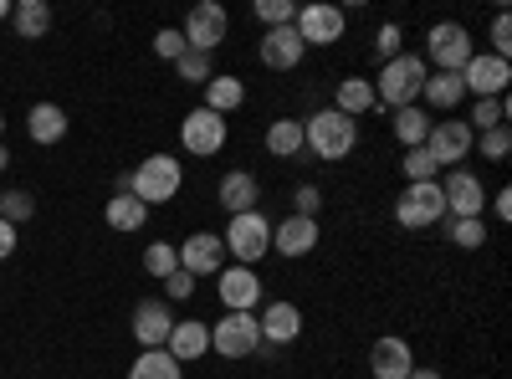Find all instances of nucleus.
<instances>
[{
    "label": "nucleus",
    "mask_w": 512,
    "mask_h": 379,
    "mask_svg": "<svg viewBox=\"0 0 512 379\" xmlns=\"http://www.w3.org/2000/svg\"><path fill=\"white\" fill-rule=\"evenodd\" d=\"M425 77H431V67H425V57L415 52H400L395 62H384L379 77H374V103L384 113H395V108H410L425 88Z\"/></svg>",
    "instance_id": "nucleus-1"
},
{
    "label": "nucleus",
    "mask_w": 512,
    "mask_h": 379,
    "mask_svg": "<svg viewBox=\"0 0 512 379\" xmlns=\"http://www.w3.org/2000/svg\"><path fill=\"white\" fill-rule=\"evenodd\" d=\"M118 190L139 195L144 205H164V200H175V195L185 190V164H180L175 154H149L134 175L118 180Z\"/></svg>",
    "instance_id": "nucleus-2"
},
{
    "label": "nucleus",
    "mask_w": 512,
    "mask_h": 379,
    "mask_svg": "<svg viewBox=\"0 0 512 379\" xmlns=\"http://www.w3.org/2000/svg\"><path fill=\"white\" fill-rule=\"evenodd\" d=\"M303 144H308L318 159L338 164V159H349V154H354V144H359V123L344 118L338 108H318L313 118H303Z\"/></svg>",
    "instance_id": "nucleus-3"
},
{
    "label": "nucleus",
    "mask_w": 512,
    "mask_h": 379,
    "mask_svg": "<svg viewBox=\"0 0 512 379\" xmlns=\"http://www.w3.org/2000/svg\"><path fill=\"white\" fill-rule=\"evenodd\" d=\"M221 241H226V257H236V267H256L272 251V221L262 210H246V216H231Z\"/></svg>",
    "instance_id": "nucleus-4"
},
{
    "label": "nucleus",
    "mask_w": 512,
    "mask_h": 379,
    "mask_svg": "<svg viewBox=\"0 0 512 379\" xmlns=\"http://www.w3.org/2000/svg\"><path fill=\"white\" fill-rule=\"evenodd\" d=\"M446 216V200H441V180H420V185H405L400 200H395V221L400 231H425Z\"/></svg>",
    "instance_id": "nucleus-5"
},
{
    "label": "nucleus",
    "mask_w": 512,
    "mask_h": 379,
    "mask_svg": "<svg viewBox=\"0 0 512 379\" xmlns=\"http://www.w3.org/2000/svg\"><path fill=\"white\" fill-rule=\"evenodd\" d=\"M472 31H466L461 21H441L425 31V57L436 62V72H461L466 62H472Z\"/></svg>",
    "instance_id": "nucleus-6"
},
{
    "label": "nucleus",
    "mask_w": 512,
    "mask_h": 379,
    "mask_svg": "<svg viewBox=\"0 0 512 379\" xmlns=\"http://www.w3.org/2000/svg\"><path fill=\"white\" fill-rule=\"evenodd\" d=\"M344 6H328V0H313V6H297V21L292 31L303 36V47H333V41H344Z\"/></svg>",
    "instance_id": "nucleus-7"
},
{
    "label": "nucleus",
    "mask_w": 512,
    "mask_h": 379,
    "mask_svg": "<svg viewBox=\"0 0 512 379\" xmlns=\"http://www.w3.org/2000/svg\"><path fill=\"white\" fill-rule=\"evenodd\" d=\"M210 349L221 359H246L262 349V328H256V313H226L221 323H210Z\"/></svg>",
    "instance_id": "nucleus-8"
},
{
    "label": "nucleus",
    "mask_w": 512,
    "mask_h": 379,
    "mask_svg": "<svg viewBox=\"0 0 512 379\" xmlns=\"http://www.w3.org/2000/svg\"><path fill=\"white\" fill-rule=\"evenodd\" d=\"M226 31H231V16H226V6H216V0H200V6L185 16V26H180L185 47L190 52H205V57L226 41Z\"/></svg>",
    "instance_id": "nucleus-9"
},
{
    "label": "nucleus",
    "mask_w": 512,
    "mask_h": 379,
    "mask_svg": "<svg viewBox=\"0 0 512 379\" xmlns=\"http://www.w3.org/2000/svg\"><path fill=\"white\" fill-rule=\"evenodd\" d=\"M441 200H446V216L451 221H477L487 210V190L472 170H446L441 180Z\"/></svg>",
    "instance_id": "nucleus-10"
},
{
    "label": "nucleus",
    "mask_w": 512,
    "mask_h": 379,
    "mask_svg": "<svg viewBox=\"0 0 512 379\" xmlns=\"http://www.w3.org/2000/svg\"><path fill=\"white\" fill-rule=\"evenodd\" d=\"M507 82H512V62L492 52H472V62L461 67V88L472 98H507Z\"/></svg>",
    "instance_id": "nucleus-11"
},
{
    "label": "nucleus",
    "mask_w": 512,
    "mask_h": 379,
    "mask_svg": "<svg viewBox=\"0 0 512 379\" xmlns=\"http://www.w3.org/2000/svg\"><path fill=\"white\" fill-rule=\"evenodd\" d=\"M180 144H185L190 154H200V159L221 154V149H226V118L210 113V108H190L185 123H180Z\"/></svg>",
    "instance_id": "nucleus-12"
},
{
    "label": "nucleus",
    "mask_w": 512,
    "mask_h": 379,
    "mask_svg": "<svg viewBox=\"0 0 512 379\" xmlns=\"http://www.w3.org/2000/svg\"><path fill=\"white\" fill-rule=\"evenodd\" d=\"M472 139H477V134L466 129V118H441V123H431V134H425V149H431L436 164H451V170H461V159L477 149Z\"/></svg>",
    "instance_id": "nucleus-13"
},
{
    "label": "nucleus",
    "mask_w": 512,
    "mask_h": 379,
    "mask_svg": "<svg viewBox=\"0 0 512 379\" xmlns=\"http://www.w3.org/2000/svg\"><path fill=\"white\" fill-rule=\"evenodd\" d=\"M180 267H185L190 277H221V272L231 267L226 241H221L216 231H195V236L180 246Z\"/></svg>",
    "instance_id": "nucleus-14"
},
{
    "label": "nucleus",
    "mask_w": 512,
    "mask_h": 379,
    "mask_svg": "<svg viewBox=\"0 0 512 379\" xmlns=\"http://www.w3.org/2000/svg\"><path fill=\"white\" fill-rule=\"evenodd\" d=\"M180 318L169 313V303L164 298H144L139 308H134V339H139V349H164L169 344V328H175Z\"/></svg>",
    "instance_id": "nucleus-15"
},
{
    "label": "nucleus",
    "mask_w": 512,
    "mask_h": 379,
    "mask_svg": "<svg viewBox=\"0 0 512 379\" xmlns=\"http://www.w3.org/2000/svg\"><path fill=\"white\" fill-rule=\"evenodd\" d=\"M216 282H221L216 292H221L226 313H251L262 303V277H256V267H226Z\"/></svg>",
    "instance_id": "nucleus-16"
},
{
    "label": "nucleus",
    "mask_w": 512,
    "mask_h": 379,
    "mask_svg": "<svg viewBox=\"0 0 512 379\" xmlns=\"http://www.w3.org/2000/svg\"><path fill=\"white\" fill-rule=\"evenodd\" d=\"M369 369H374V379H410L415 354H410V344L400 339V333H384V339H374V349H369Z\"/></svg>",
    "instance_id": "nucleus-17"
},
{
    "label": "nucleus",
    "mask_w": 512,
    "mask_h": 379,
    "mask_svg": "<svg viewBox=\"0 0 512 379\" xmlns=\"http://www.w3.org/2000/svg\"><path fill=\"white\" fill-rule=\"evenodd\" d=\"M303 36H297L292 26H277V31H267L262 36V47H256V57H262V67L267 72H292L297 62H303Z\"/></svg>",
    "instance_id": "nucleus-18"
},
{
    "label": "nucleus",
    "mask_w": 512,
    "mask_h": 379,
    "mask_svg": "<svg viewBox=\"0 0 512 379\" xmlns=\"http://www.w3.org/2000/svg\"><path fill=\"white\" fill-rule=\"evenodd\" d=\"M272 251L287 262L308 257V251H318V221H303V216H287L272 226Z\"/></svg>",
    "instance_id": "nucleus-19"
},
{
    "label": "nucleus",
    "mask_w": 512,
    "mask_h": 379,
    "mask_svg": "<svg viewBox=\"0 0 512 379\" xmlns=\"http://www.w3.org/2000/svg\"><path fill=\"white\" fill-rule=\"evenodd\" d=\"M256 328H262V344L287 349V344H297V333H303V308L297 303H267L262 318H256Z\"/></svg>",
    "instance_id": "nucleus-20"
},
{
    "label": "nucleus",
    "mask_w": 512,
    "mask_h": 379,
    "mask_svg": "<svg viewBox=\"0 0 512 379\" xmlns=\"http://www.w3.org/2000/svg\"><path fill=\"white\" fill-rule=\"evenodd\" d=\"M169 359H175L180 369L185 364H195L200 354H210V323H200V318H185V323H175L169 328Z\"/></svg>",
    "instance_id": "nucleus-21"
},
{
    "label": "nucleus",
    "mask_w": 512,
    "mask_h": 379,
    "mask_svg": "<svg viewBox=\"0 0 512 379\" xmlns=\"http://www.w3.org/2000/svg\"><path fill=\"white\" fill-rule=\"evenodd\" d=\"M216 200L231 210V216H246V210H256V200H262V185H256V175H246V170H231V175H221Z\"/></svg>",
    "instance_id": "nucleus-22"
},
{
    "label": "nucleus",
    "mask_w": 512,
    "mask_h": 379,
    "mask_svg": "<svg viewBox=\"0 0 512 379\" xmlns=\"http://www.w3.org/2000/svg\"><path fill=\"white\" fill-rule=\"evenodd\" d=\"M420 98H425V113H451L466 98L461 72H431V77H425V88H420Z\"/></svg>",
    "instance_id": "nucleus-23"
},
{
    "label": "nucleus",
    "mask_w": 512,
    "mask_h": 379,
    "mask_svg": "<svg viewBox=\"0 0 512 379\" xmlns=\"http://www.w3.org/2000/svg\"><path fill=\"white\" fill-rule=\"evenodd\" d=\"M26 134H31V144H62L67 139V113L57 103H36L26 113Z\"/></svg>",
    "instance_id": "nucleus-24"
},
{
    "label": "nucleus",
    "mask_w": 512,
    "mask_h": 379,
    "mask_svg": "<svg viewBox=\"0 0 512 379\" xmlns=\"http://www.w3.org/2000/svg\"><path fill=\"white\" fill-rule=\"evenodd\" d=\"M333 108L338 113H344V118H364V113H374L379 103H374V82L369 77H344V82H338V98H333Z\"/></svg>",
    "instance_id": "nucleus-25"
},
{
    "label": "nucleus",
    "mask_w": 512,
    "mask_h": 379,
    "mask_svg": "<svg viewBox=\"0 0 512 379\" xmlns=\"http://www.w3.org/2000/svg\"><path fill=\"white\" fill-rule=\"evenodd\" d=\"M103 221H108L113 231H144V221H149V205H144L139 195L118 190V195L103 205Z\"/></svg>",
    "instance_id": "nucleus-26"
},
{
    "label": "nucleus",
    "mask_w": 512,
    "mask_h": 379,
    "mask_svg": "<svg viewBox=\"0 0 512 379\" xmlns=\"http://www.w3.org/2000/svg\"><path fill=\"white\" fill-rule=\"evenodd\" d=\"M431 123H436V118L425 113L420 103H410V108H395V113H390V129H395V139H400L405 149H420V144H425V134H431Z\"/></svg>",
    "instance_id": "nucleus-27"
},
{
    "label": "nucleus",
    "mask_w": 512,
    "mask_h": 379,
    "mask_svg": "<svg viewBox=\"0 0 512 379\" xmlns=\"http://www.w3.org/2000/svg\"><path fill=\"white\" fill-rule=\"evenodd\" d=\"M241 103H246V82H241V77L216 72V77L205 82V108H210V113H221V118H226V113H236Z\"/></svg>",
    "instance_id": "nucleus-28"
},
{
    "label": "nucleus",
    "mask_w": 512,
    "mask_h": 379,
    "mask_svg": "<svg viewBox=\"0 0 512 379\" xmlns=\"http://www.w3.org/2000/svg\"><path fill=\"white\" fill-rule=\"evenodd\" d=\"M308 144H303V118H277V123H267V154H277V159H297Z\"/></svg>",
    "instance_id": "nucleus-29"
},
{
    "label": "nucleus",
    "mask_w": 512,
    "mask_h": 379,
    "mask_svg": "<svg viewBox=\"0 0 512 379\" xmlns=\"http://www.w3.org/2000/svg\"><path fill=\"white\" fill-rule=\"evenodd\" d=\"M11 26H16L26 41L47 36V31H52V6H47V0H16V6H11Z\"/></svg>",
    "instance_id": "nucleus-30"
},
{
    "label": "nucleus",
    "mask_w": 512,
    "mask_h": 379,
    "mask_svg": "<svg viewBox=\"0 0 512 379\" xmlns=\"http://www.w3.org/2000/svg\"><path fill=\"white\" fill-rule=\"evenodd\" d=\"M128 379H180V364L169 359V349H139V359L128 364Z\"/></svg>",
    "instance_id": "nucleus-31"
},
{
    "label": "nucleus",
    "mask_w": 512,
    "mask_h": 379,
    "mask_svg": "<svg viewBox=\"0 0 512 379\" xmlns=\"http://www.w3.org/2000/svg\"><path fill=\"white\" fill-rule=\"evenodd\" d=\"M502 123H507V98H477L472 118H466V129L487 134V129H502Z\"/></svg>",
    "instance_id": "nucleus-32"
},
{
    "label": "nucleus",
    "mask_w": 512,
    "mask_h": 379,
    "mask_svg": "<svg viewBox=\"0 0 512 379\" xmlns=\"http://www.w3.org/2000/svg\"><path fill=\"white\" fill-rule=\"evenodd\" d=\"M144 272L149 277H169V272H180V246H169V241H154V246H144Z\"/></svg>",
    "instance_id": "nucleus-33"
},
{
    "label": "nucleus",
    "mask_w": 512,
    "mask_h": 379,
    "mask_svg": "<svg viewBox=\"0 0 512 379\" xmlns=\"http://www.w3.org/2000/svg\"><path fill=\"white\" fill-rule=\"evenodd\" d=\"M446 236H451V246H461V251H477V246H487V221L477 216V221H446Z\"/></svg>",
    "instance_id": "nucleus-34"
},
{
    "label": "nucleus",
    "mask_w": 512,
    "mask_h": 379,
    "mask_svg": "<svg viewBox=\"0 0 512 379\" xmlns=\"http://www.w3.org/2000/svg\"><path fill=\"white\" fill-rule=\"evenodd\" d=\"M400 170H405L410 185H420V180H436V175H441V164L431 159V149L420 144V149H405V164H400Z\"/></svg>",
    "instance_id": "nucleus-35"
},
{
    "label": "nucleus",
    "mask_w": 512,
    "mask_h": 379,
    "mask_svg": "<svg viewBox=\"0 0 512 379\" xmlns=\"http://www.w3.org/2000/svg\"><path fill=\"white\" fill-rule=\"evenodd\" d=\"M31 216H36V200H31V190H6V195H0V221L21 226V221H31Z\"/></svg>",
    "instance_id": "nucleus-36"
},
{
    "label": "nucleus",
    "mask_w": 512,
    "mask_h": 379,
    "mask_svg": "<svg viewBox=\"0 0 512 379\" xmlns=\"http://www.w3.org/2000/svg\"><path fill=\"white\" fill-rule=\"evenodd\" d=\"M175 77H180V82H200V88H205V82L216 77V62H210L205 52H185V57L175 62Z\"/></svg>",
    "instance_id": "nucleus-37"
},
{
    "label": "nucleus",
    "mask_w": 512,
    "mask_h": 379,
    "mask_svg": "<svg viewBox=\"0 0 512 379\" xmlns=\"http://www.w3.org/2000/svg\"><path fill=\"white\" fill-rule=\"evenodd\" d=\"M256 21H262L267 31L292 26V21H297V6H292V0H256Z\"/></svg>",
    "instance_id": "nucleus-38"
},
{
    "label": "nucleus",
    "mask_w": 512,
    "mask_h": 379,
    "mask_svg": "<svg viewBox=\"0 0 512 379\" xmlns=\"http://www.w3.org/2000/svg\"><path fill=\"white\" fill-rule=\"evenodd\" d=\"M472 144H482V159H492V164H502V159L512 154V134H507V123H502V129H487V134H477Z\"/></svg>",
    "instance_id": "nucleus-39"
},
{
    "label": "nucleus",
    "mask_w": 512,
    "mask_h": 379,
    "mask_svg": "<svg viewBox=\"0 0 512 379\" xmlns=\"http://www.w3.org/2000/svg\"><path fill=\"white\" fill-rule=\"evenodd\" d=\"M190 47H185V36H180V26H164V31H154V57H164V62H180Z\"/></svg>",
    "instance_id": "nucleus-40"
},
{
    "label": "nucleus",
    "mask_w": 512,
    "mask_h": 379,
    "mask_svg": "<svg viewBox=\"0 0 512 379\" xmlns=\"http://www.w3.org/2000/svg\"><path fill=\"white\" fill-rule=\"evenodd\" d=\"M318 210H323V190H318V185H297V190H292V216L318 221Z\"/></svg>",
    "instance_id": "nucleus-41"
},
{
    "label": "nucleus",
    "mask_w": 512,
    "mask_h": 379,
    "mask_svg": "<svg viewBox=\"0 0 512 379\" xmlns=\"http://www.w3.org/2000/svg\"><path fill=\"white\" fill-rule=\"evenodd\" d=\"M400 41H405V31L390 21V26H379V36H374V52H379V62H395L400 57Z\"/></svg>",
    "instance_id": "nucleus-42"
},
{
    "label": "nucleus",
    "mask_w": 512,
    "mask_h": 379,
    "mask_svg": "<svg viewBox=\"0 0 512 379\" xmlns=\"http://www.w3.org/2000/svg\"><path fill=\"white\" fill-rule=\"evenodd\" d=\"M492 57H512V16L507 11H497V21H492Z\"/></svg>",
    "instance_id": "nucleus-43"
},
{
    "label": "nucleus",
    "mask_w": 512,
    "mask_h": 379,
    "mask_svg": "<svg viewBox=\"0 0 512 379\" xmlns=\"http://www.w3.org/2000/svg\"><path fill=\"white\" fill-rule=\"evenodd\" d=\"M164 292H169V298H190V292H195V277L180 267V272H169L164 277Z\"/></svg>",
    "instance_id": "nucleus-44"
},
{
    "label": "nucleus",
    "mask_w": 512,
    "mask_h": 379,
    "mask_svg": "<svg viewBox=\"0 0 512 379\" xmlns=\"http://www.w3.org/2000/svg\"><path fill=\"white\" fill-rule=\"evenodd\" d=\"M492 216L497 221H512V190H497L492 195Z\"/></svg>",
    "instance_id": "nucleus-45"
},
{
    "label": "nucleus",
    "mask_w": 512,
    "mask_h": 379,
    "mask_svg": "<svg viewBox=\"0 0 512 379\" xmlns=\"http://www.w3.org/2000/svg\"><path fill=\"white\" fill-rule=\"evenodd\" d=\"M11 251H16V226H11V221H0V262H6Z\"/></svg>",
    "instance_id": "nucleus-46"
},
{
    "label": "nucleus",
    "mask_w": 512,
    "mask_h": 379,
    "mask_svg": "<svg viewBox=\"0 0 512 379\" xmlns=\"http://www.w3.org/2000/svg\"><path fill=\"white\" fill-rule=\"evenodd\" d=\"M410 379H441V369H410Z\"/></svg>",
    "instance_id": "nucleus-47"
},
{
    "label": "nucleus",
    "mask_w": 512,
    "mask_h": 379,
    "mask_svg": "<svg viewBox=\"0 0 512 379\" xmlns=\"http://www.w3.org/2000/svg\"><path fill=\"white\" fill-rule=\"evenodd\" d=\"M6 164H11V149H6V139H0V170H6Z\"/></svg>",
    "instance_id": "nucleus-48"
},
{
    "label": "nucleus",
    "mask_w": 512,
    "mask_h": 379,
    "mask_svg": "<svg viewBox=\"0 0 512 379\" xmlns=\"http://www.w3.org/2000/svg\"><path fill=\"white\" fill-rule=\"evenodd\" d=\"M11 6H16V0H0V21H11Z\"/></svg>",
    "instance_id": "nucleus-49"
},
{
    "label": "nucleus",
    "mask_w": 512,
    "mask_h": 379,
    "mask_svg": "<svg viewBox=\"0 0 512 379\" xmlns=\"http://www.w3.org/2000/svg\"><path fill=\"white\" fill-rule=\"evenodd\" d=\"M0 134H6V118H0Z\"/></svg>",
    "instance_id": "nucleus-50"
},
{
    "label": "nucleus",
    "mask_w": 512,
    "mask_h": 379,
    "mask_svg": "<svg viewBox=\"0 0 512 379\" xmlns=\"http://www.w3.org/2000/svg\"><path fill=\"white\" fill-rule=\"evenodd\" d=\"M0 195H6V190H0Z\"/></svg>",
    "instance_id": "nucleus-51"
}]
</instances>
